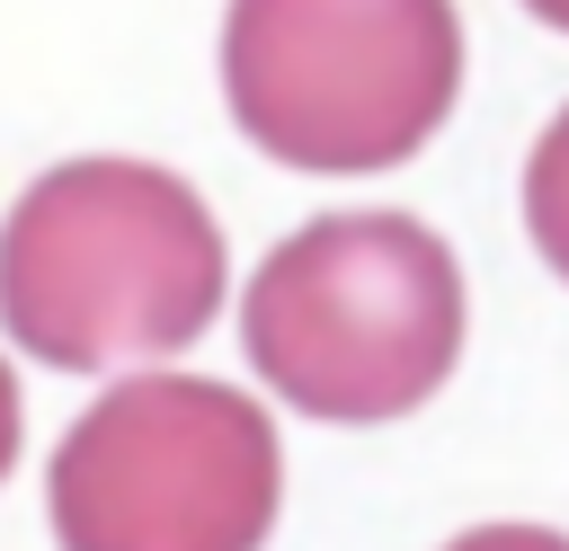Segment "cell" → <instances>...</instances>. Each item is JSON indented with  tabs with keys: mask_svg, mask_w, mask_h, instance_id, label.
<instances>
[{
	"mask_svg": "<svg viewBox=\"0 0 569 551\" xmlns=\"http://www.w3.org/2000/svg\"><path fill=\"white\" fill-rule=\"evenodd\" d=\"M240 347L302 418H409L462 364V267L409 213H320L249 276Z\"/></svg>",
	"mask_w": 569,
	"mask_h": 551,
	"instance_id": "2",
	"label": "cell"
},
{
	"mask_svg": "<svg viewBox=\"0 0 569 551\" xmlns=\"http://www.w3.org/2000/svg\"><path fill=\"white\" fill-rule=\"evenodd\" d=\"M525 231H533L542 267L569 284V107L542 124V142L525 160Z\"/></svg>",
	"mask_w": 569,
	"mask_h": 551,
	"instance_id": "5",
	"label": "cell"
},
{
	"mask_svg": "<svg viewBox=\"0 0 569 551\" xmlns=\"http://www.w3.org/2000/svg\"><path fill=\"white\" fill-rule=\"evenodd\" d=\"M445 551H569V533H551V524H480V533H462Z\"/></svg>",
	"mask_w": 569,
	"mask_h": 551,
	"instance_id": "6",
	"label": "cell"
},
{
	"mask_svg": "<svg viewBox=\"0 0 569 551\" xmlns=\"http://www.w3.org/2000/svg\"><path fill=\"white\" fill-rule=\"evenodd\" d=\"M231 124L311 178L400 169L462 98L453 0H231L222 18Z\"/></svg>",
	"mask_w": 569,
	"mask_h": 551,
	"instance_id": "3",
	"label": "cell"
},
{
	"mask_svg": "<svg viewBox=\"0 0 569 551\" xmlns=\"http://www.w3.org/2000/svg\"><path fill=\"white\" fill-rule=\"evenodd\" d=\"M222 231L178 169L62 160L0 222V329L62 373L151 364L213 329Z\"/></svg>",
	"mask_w": 569,
	"mask_h": 551,
	"instance_id": "1",
	"label": "cell"
},
{
	"mask_svg": "<svg viewBox=\"0 0 569 551\" xmlns=\"http://www.w3.org/2000/svg\"><path fill=\"white\" fill-rule=\"evenodd\" d=\"M18 435H27V409H18V373L0 364V480H9V462H18Z\"/></svg>",
	"mask_w": 569,
	"mask_h": 551,
	"instance_id": "7",
	"label": "cell"
},
{
	"mask_svg": "<svg viewBox=\"0 0 569 551\" xmlns=\"http://www.w3.org/2000/svg\"><path fill=\"white\" fill-rule=\"evenodd\" d=\"M525 9H533L542 27H560V36H569V0H525Z\"/></svg>",
	"mask_w": 569,
	"mask_h": 551,
	"instance_id": "8",
	"label": "cell"
},
{
	"mask_svg": "<svg viewBox=\"0 0 569 551\" xmlns=\"http://www.w3.org/2000/svg\"><path fill=\"white\" fill-rule=\"evenodd\" d=\"M62 551H258L284 507L276 418L204 373L98 391L44 471Z\"/></svg>",
	"mask_w": 569,
	"mask_h": 551,
	"instance_id": "4",
	"label": "cell"
}]
</instances>
